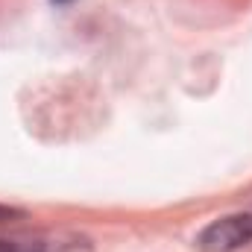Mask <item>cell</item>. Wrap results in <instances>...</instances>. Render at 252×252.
<instances>
[{
	"instance_id": "1",
	"label": "cell",
	"mask_w": 252,
	"mask_h": 252,
	"mask_svg": "<svg viewBox=\"0 0 252 252\" xmlns=\"http://www.w3.org/2000/svg\"><path fill=\"white\" fill-rule=\"evenodd\" d=\"M252 244V214H229L214 220L211 226L202 229L196 238V247L202 252H235L241 247Z\"/></svg>"
},
{
	"instance_id": "2",
	"label": "cell",
	"mask_w": 252,
	"mask_h": 252,
	"mask_svg": "<svg viewBox=\"0 0 252 252\" xmlns=\"http://www.w3.org/2000/svg\"><path fill=\"white\" fill-rule=\"evenodd\" d=\"M0 252H47L41 241H0Z\"/></svg>"
},
{
	"instance_id": "3",
	"label": "cell",
	"mask_w": 252,
	"mask_h": 252,
	"mask_svg": "<svg viewBox=\"0 0 252 252\" xmlns=\"http://www.w3.org/2000/svg\"><path fill=\"white\" fill-rule=\"evenodd\" d=\"M24 211L21 208H12V205H0V223H12V220H21Z\"/></svg>"
},
{
	"instance_id": "4",
	"label": "cell",
	"mask_w": 252,
	"mask_h": 252,
	"mask_svg": "<svg viewBox=\"0 0 252 252\" xmlns=\"http://www.w3.org/2000/svg\"><path fill=\"white\" fill-rule=\"evenodd\" d=\"M56 6H67V3H73V0H53Z\"/></svg>"
}]
</instances>
